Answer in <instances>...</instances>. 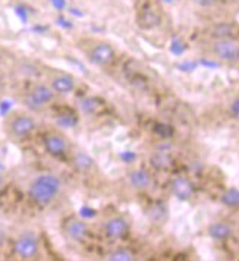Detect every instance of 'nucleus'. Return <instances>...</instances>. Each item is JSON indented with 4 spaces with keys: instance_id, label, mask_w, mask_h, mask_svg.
Returning a JSON list of instances; mask_svg holds the SVG:
<instances>
[{
    "instance_id": "nucleus-6",
    "label": "nucleus",
    "mask_w": 239,
    "mask_h": 261,
    "mask_svg": "<svg viewBox=\"0 0 239 261\" xmlns=\"http://www.w3.org/2000/svg\"><path fill=\"white\" fill-rule=\"evenodd\" d=\"M213 53L217 59L233 63L239 60V44L232 38H220L213 44Z\"/></svg>"
},
{
    "instance_id": "nucleus-10",
    "label": "nucleus",
    "mask_w": 239,
    "mask_h": 261,
    "mask_svg": "<svg viewBox=\"0 0 239 261\" xmlns=\"http://www.w3.org/2000/svg\"><path fill=\"white\" fill-rule=\"evenodd\" d=\"M129 225L128 220L122 216H113L104 223V233L110 239H122L128 233Z\"/></svg>"
},
{
    "instance_id": "nucleus-11",
    "label": "nucleus",
    "mask_w": 239,
    "mask_h": 261,
    "mask_svg": "<svg viewBox=\"0 0 239 261\" xmlns=\"http://www.w3.org/2000/svg\"><path fill=\"white\" fill-rule=\"evenodd\" d=\"M170 190H172V194L180 201H188L194 195V187L187 178L173 179Z\"/></svg>"
},
{
    "instance_id": "nucleus-17",
    "label": "nucleus",
    "mask_w": 239,
    "mask_h": 261,
    "mask_svg": "<svg viewBox=\"0 0 239 261\" xmlns=\"http://www.w3.org/2000/svg\"><path fill=\"white\" fill-rule=\"evenodd\" d=\"M148 214H150L151 220L160 223V222H163V220L166 219V207H165L163 204H154V205L150 207Z\"/></svg>"
},
{
    "instance_id": "nucleus-21",
    "label": "nucleus",
    "mask_w": 239,
    "mask_h": 261,
    "mask_svg": "<svg viewBox=\"0 0 239 261\" xmlns=\"http://www.w3.org/2000/svg\"><path fill=\"white\" fill-rule=\"evenodd\" d=\"M5 239H6V235H5V232H3V230L0 229V247H2L3 244H5Z\"/></svg>"
},
{
    "instance_id": "nucleus-7",
    "label": "nucleus",
    "mask_w": 239,
    "mask_h": 261,
    "mask_svg": "<svg viewBox=\"0 0 239 261\" xmlns=\"http://www.w3.org/2000/svg\"><path fill=\"white\" fill-rule=\"evenodd\" d=\"M115 58H116V51L109 43H97L88 53L90 62L97 66H108L115 60Z\"/></svg>"
},
{
    "instance_id": "nucleus-16",
    "label": "nucleus",
    "mask_w": 239,
    "mask_h": 261,
    "mask_svg": "<svg viewBox=\"0 0 239 261\" xmlns=\"http://www.w3.org/2000/svg\"><path fill=\"white\" fill-rule=\"evenodd\" d=\"M106 258L110 261H132L134 260V254H132L131 251H128V249L119 248L112 251Z\"/></svg>"
},
{
    "instance_id": "nucleus-9",
    "label": "nucleus",
    "mask_w": 239,
    "mask_h": 261,
    "mask_svg": "<svg viewBox=\"0 0 239 261\" xmlns=\"http://www.w3.org/2000/svg\"><path fill=\"white\" fill-rule=\"evenodd\" d=\"M65 235L69 238L73 242H81L84 241L87 233H88V226L84 220L78 219V217H71L65 222L63 225Z\"/></svg>"
},
{
    "instance_id": "nucleus-1",
    "label": "nucleus",
    "mask_w": 239,
    "mask_h": 261,
    "mask_svg": "<svg viewBox=\"0 0 239 261\" xmlns=\"http://www.w3.org/2000/svg\"><path fill=\"white\" fill-rule=\"evenodd\" d=\"M62 190V180L56 175L44 173L37 176L28 188V197L38 207H47L55 201Z\"/></svg>"
},
{
    "instance_id": "nucleus-24",
    "label": "nucleus",
    "mask_w": 239,
    "mask_h": 261,
    "mask_svg": "<svg viewBox=\"0 0 239 261\" xmlns=\"http://www.w3.org/2000/svg\"><path fill=\"white\" fill-rule=\"evenodd\" d=\"M2 205H3V204H2V201H0V210H2Z\"/></svg>"
},
{
    "instance_id": "nucleus-20",
    "label": "nucleus",
    "mask_w": 239,
    "mask_h": 261,
    "mask_svg": "<svg viewBox=\"0 0 239 261\" xmlns=\"http://www.w3.org/2000/svg\"><path fill=\"white\" fill-rule=\"evenodd\" d=\"M229 110H230V113H232L233 118H239V97L238 98H235V100L230 103Z\"/></svg>"
},
{
    "instance_id": "nucleus-13",
    "label": "nucleus",
    "mask_w": 239,
    "mask_h": 261,
    "mask_svg": "<svg viewBox=\"0 0 239 261\" xmlns=\"http://www.w3.org/2000/svg\"><path fill=\"white\" fill-rule=\"evenodd\" d=\"M72 166L76 172H81V173H87L90 170H93V167L96 166L94 163V159L91 155H88L84 151H79L72 157Z\"/></svg>"
},
{
    "instance_id": "nucleus-2",
    "label": "nucleus",
    "mask_w": 239,
    "mask_h": 261,
    "mask_svg": "<svg viewBox=\"0 0 239 261\" xmlns=\"http://www.w3.org/2000/svg\"><path fill=\"white\" fill-rule=\"evenodd\" d=\"M36 128V119L26 112H13L5 120V130L13 141H22L28 138Z\"/></svg>"
},
{
    "instance_id": "nucleus-22",
    "label": "nucleus",
    "mask_w": 239,
    "mask_h": 261,
    "mask_svg": "<svg viewBox=\"0 0 239 261\" xmlns=\"http://www.w3.org/2000/svg\"><path fill=\"white\" fill-rule=\"evenodd\" d=\"M5 188V179H3V176L0 175V191Z\"/></svg>"
},
{
    "instance_id": "nucleus-3",
    "label": "nucleus",
    "mask_w": 239,
    "mask_h": 261,
    "mask_svg": "<svg viewBox=\"0 0 239 261\" xmlns=\"http://www.w3.org/2000/svg\"><path fill=\"white\" fill-rule=\"evenodd\" d=\"M56 97V93L51 90V87L48 84H34L26 93L24 94L22 103L31 110H43L44 107H47Z\"/></svg>"
},
{
    "instance_id": "nucleus-4",
    "label": "nucleus",
    "mask_w": 239,
    "mask_h": 261,
    "mask_svg": "<svg viewBox=\"0 0 239 261\" xmlns=\"http://www.w3.org/2000/svg\"><path fill=\"white\" fill-rule=\"evenodd\" d=\"M13 251L21 260H36L40 254V242L36 233L24 232L13 244Z\"/></svg>"
},
{
    "instance_id": "nucleus-18",
    "label": "nucleus",
    "mask_w": 239,
    "mask_h": 261,
    "mask_svg": "<svg viewBox=\"0 0 239 261\" xmlns=\"http://www.w3.org/2000/svg\"><path fill=\"white\" fill-rule=\"evenodd\" d=\"M230 33H232V27H229L227 24H222L216 27V31L213 36L217 40H220V38H230Z\"/></svg>"
},
{
    "instance_id": "nucleus-14",
    "label": "nucleus",
    "mask_w": 239,
    "mask_h": 261,
    "mask_svg": "<svg viewBox=\"0 0 239 261\" xmlns=\"http://www.w3.org/2000/svg\"><path fill=\"white\" fill-rule=\"evenodd\" d=\"M232 227L225 222H216L208 226V235L216 241H226L227 238L232 237Z\"/></svg>"
},
{
    "instance_id": "nucleus-5",
    "label": "nucleus",
    "mask_w": 239,
    "mask_h": 261,
    "mask_svg": "<svg viewBox=\"0 0 239 261\" xmlns=\"http://www.w3.org/2000/svg\"><path fill=\"white\" fill-rule=\"evenodd\" d=\"M43 145L48 155L55 159H62L69 151V143L66 137L60 132H48L43 138Z\"/></svg>"
},
{
    "instance_id": "nucleus-19",
    "label": "nucleus",
    "mask_w": 239,
    "mask_h": 261,
    "mask_svg": "<svg viewBox=\"0 0 239 261\" xmlns=\"http://www.w3.org/2000/svg\"><path fill=\"white\" fill-rule=\"evenodd\" d=\"M153 165L158 169H166V167L170 166V159L168 155L165 154H155L153 159H151Z\"/></svg>"
},
{
    "instance_id": "nucleus-23",
    "label": "nucleus",
    "mask_w": 239,
    "mask_h": 261,
    "mask_svg": "<svg viewBox=\"0 0 239 261\" xmlns=\"http://www.w3.org/2000/svg\"><path fill=\"white\" fill-rule=\"evenodd\" d=\"M2 58H3V56H2V51H0V62H2Z\"/></svg>"
},
{
    "instance_id": "nucleus-8",
    "label": "nucleus",
    "mask_w": 239,
    "mask_h": 261,
    "mask_svg": "<svg viewBox=\"0 0 239 261\" xmlns=\"http://www.w3.org/2000/svg\"><path fill=\"white\" fill-rule=\"evenodd\" d=\"M48 85L51 90L60 95L71 94L72 91L76 88V80L72 76L71 73H56L50 78Z\"/></svg>"
},
{
    "instance_id": "nucleus-12",
    "label": "nucleus",
    "mask_w": 239,
    "mask_h": 261,
    "mask_svg": "<svg viewBox=\"0 0 239 261\" xmlns=\"http://www.w3.org/2000/svg\"><path fill=\"white\" fill-rule=\"evenodd\" d=\"M128 182L134 190L137 191H145L148 190L151 185H153V179L151 175L144 170V169H137V170H132L128 176Z\"/></svg>"
},
{
    "instance_id": "nucleus-15",
    "label": "nucleus",
    "mask_w": 239,
    "mask_h": 261,
    "mask_svg": "<svg viewBox=\"0 0 239 261\" xmlns=\"http://www.w3.org/2000/svg\"><path fill=\"white\" fill-rule=\"evenodd\" d=\"M220 201H222V204H225L226 207H230V208L239 207V190H236V188H229V190L223 192Z\"/></svg>"
}]
</instances>
